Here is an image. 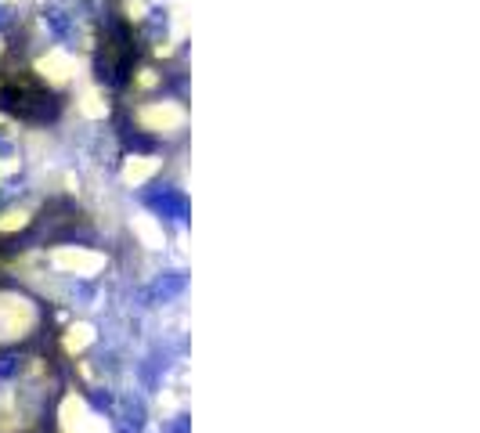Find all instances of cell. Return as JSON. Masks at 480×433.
I'll list each match as a JSON object with an SVG mask.
<instances>
[{"label": "cell", "instance_id": "cell-1", "mask_svg": "<svg viewBox=\"0 0 480 433\" xmlns=\"http://www.w3.org/2000/svg\"><path fill=\"white\" fill-rule=\"evenodd\" d=\"M0 101H4L8 108H15L18 116H29V119H47V116H54V108H58L47 90L33 87V83L8 87L4 94H0Z\"/></svg>", "mask_w": 480, "mask_h": 433}]
</instances>
